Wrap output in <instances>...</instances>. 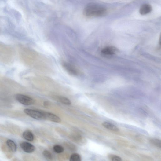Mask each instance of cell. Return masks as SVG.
<instances>
[{
	"instance_id": "obj_10",
	"label": "cell",
	"mask_w": 161,
	"mask_h": 161,
	"mask_svg": "<svg viewBox=\"0 0 161 161\" xmlns=\"http://www.w3.org/2000/svg\"><path fill=\"white\" fill-rule=\"evenodd\" d=\"M152 8L151 5L148 4L143 5L141 7L139 13L142 15H146L152 11Z\"/></svg>"
},
{
	"instance_id": "obj_7",
	"label": "cell",
	"mask_w": 161,
	"mask_h": 161,
	"mask_svg": "<svg viewBox=\"0 0 161 161\" xmlns=\"http://www.w3.org/2000/svg\"><path fill=\"white\" fill-rule=\"evenodd\" d=\"M46 120L53 122L59 123L61 122L60 118L57 115L52 113L45 112Z\"/></svg>"
},
{
	"instance_id": "obj_2",
	"label": "cell",
	"mask_w": 161,
	"mask_h": 161,
	"mask_svg": "<svg viewBox=\"0 0 161 161\" xmlns=\"http://www.w3.org/2000/svg\"><path fill=\"white\" fill-rule=\"evenodd\" d=\"M24 113L29 116L37 120H46L45 112L39 110L26 109Z\"/></svg>"
},
{
	"instance_id": "obj_8",
	"label": "cell",
	"mask_w": 161,
	"mask_h": 161,
	"mask_svg": "<svg viewBox=\"0 0 161 161\" xmlns=\"http://www.w3.org/2000/svg\"><path fill=\"white\" fill-rule=\"evenodd\" d=\"M117 49L113 46H108L103 49L101 51L102 54L105 56H112L115 54Z\"/></svg>"
},
{
	"instance_id": "obj_13",
	"label": "cell",
	"mask_w": 161,
	"mask_h": 161,
	"mask_svg": "<svg viewBox=\"0 0 161 161\" xmlns=\"http://www.w3.org/2000/svg\"><path fill=\"white\" fill-rule=\"evenodd\" d=\"M6 145L13 153L15 152L17 149V145L15 142L11 139H8L6 141Z\"/></svg>"
},
{
	"instance_id": "obj_12",
	"label": "cell",
	"mask_w": 161,
	"mask_h": 161,
	"mask_svg": "<svg viewBox=\"0 0 161 161\" xmlns=\"http://www.w3.org/2000/svg\"><path fill=\"white\" fill-rule=\"evenodd\" d=\"M23 136L26 140L29 141H33L34 140V135L30 131H24L23 134Z\"/></svg>"
},
{
	"instance_id": "obj_18",
	"label": "cell",
	"mask_w": 161,
	"mask_h": 161,
	"mask_svg": "<svg viewBox=\"0 0 161 161\" xmlns=\"http://www.w3.org/2000/svg\"><path fill=\"white\" fill-rule=\"evenodd\" d=\"M149 142L153 145L159 148H161V141L160 139L156 138H152L149 140Z\"/></svg>"
},
{
	"instance_id": "obj_11",
	"label": "cell",
	"mask_w": 161,
	"mask_h": 161,
	"mask_svg": "<svg viewBox=\"0 0 161 161\" xmlns=\"http://www.w3.org/2000/svg\"><path fill=\"white\" fill-rule=\"evenodd\" d=\"M102 125L107 129L112 131L118 132L119 131V129L111 123L105 122L103 123Z\"/></svg>"
},
{
	"instance_id": "obj_3",
	"label": "cell",
	"mask_w": 161,
	"mask_h": 161,
	"mask_svg": "<svg viewBox=\"0 0 161 161\" xmlns=\"http://www.w3.org/2000/svg\"><path fill=\"white\" fill-rule=\"evenodd\" d=\"M67 136L70 140L79 145H83L87 143V140L79 133H71Z\"/></svg>"
},
{
	"instance_id": "obj_21",
	"label": "cell",
	"mask_w": 161,
	"mask_h": 161,
	"mask_svg": "<svg viewBox=\"0 0 161 161\" xmlns=\"http://www.w3.org/2000/svg\"><path fill=\"white\" fill-rule=\"evenodd\" d=\"M23 159L24 161H39L38 159L35 157L29 155L23 156Z\"/></svg>"
},
{
	"instance_id": "obj_20",
	"label": "cell",
	"mask_w": 161,
	"mask_h": 161,
	"mask_svg": "<svg viewBox=\"0 0 161 161\" xmlns=\"http://www.w3.org/2000/svg\"><path fill=\"white\" fill-rule=\"evenodd\" d=\"M53 151L56 153L59 154L62 153L64 151V147L62 146L58 145L53 146Z\"/></svg>"
},
{
	"instance_id": "obj_15",
	"label": "cell",
	"mask_w": 161,
	"mask_h": 161,
	"mask_svg": "<svg viewBox=\"0 0 161 161\" xmlns=\"http://www.w3.org/2000/svg\"><path fill=\"white\" fill-rule=\"evenodd\" d=\"M56 99L57 101L65 105H69L71 104V101L68 98L62 96H57Z\"/></svg>"
},
{
	"instance_id": "obj_23",
	"label": "cell",
	"mask_w": 161,
	"mask_h": 161,
	"mask_svg": "<svg viewBox=\"0 0 161 161\" xmlns=\"http://www.w3.org/2000/svg\"><path fill=\"white\" fill-rule=\"evenodd\" d=\"M109 157L111 161H123L121 157L116 155H110Z\"/></svg>"
},
{
	"instance_id": "obj_14",
	"label": "cell",
	"mask_w": 161,
	"mask_h": 161,
	"mask_svg": "<svg viewBox=\"0 0 161 161\" xmlns=\"http://www.w3.org/2000/svg\"><path fill=\"white\" fill-rule=\"evenodd\" d=\"M63 144L64 146L71 152H74L77 151L78 148L76 146L70 142L64 141Z\"/></svg>"
},
{
	"instance_id": "obj_24",
	"label": "cell",
	"mask_w": 161,
	"mask_h": 161,
	"mask_svg": "<svg viewBox=\"0 0 161 161\" xmlns=\"http://www.w3.org/2000/svg\"><path fill=\"white\" fill-rule=\"evenodd\" d=\"M12 161H21L20 159L17 158H13Z\"/></svg>"
},
{
	"instance_id": "obj_9",
	"label": "cell",
	"mask_w": 161,
	"mask_h": 161,
	"mask_svg": "<svg viewBox=\"0 0 161 161\" xmlns=\"http://www.w3.org/2000/svg\"><path fill=\"white\" fill-rule=\"evenodd\" d=\"M2 152L5 155L8 159L12 158L13 156V152L11 151L6 143L2 144L1 147Z\"/></svg>"
},
{
	"instance_id": "obj_19",
	"label": "cell",
	"mask_w": 161,
	"mask_h": 161,
	"mask_svg": "<svg viewBox=\"0 0 161 161\" xmlns=\"http://www.w3.org/2000/svg\"><path fill=\"white\" fill-rule=\"evenodd\" d=\"M70 161H81L82 158L79 154L77 153L72 154L69 158Z\"/></svg>"
},
{
	"instance_id": "obj_4",
	"label": "cell",
	"mask_w": 161,
	"mask_h": 161,
	"mask_svg": "<svg viewBox=\"0 0 161 161\" xmlns=\"http://www.w3.org/2000/svg\"><path fill=\"white\" fill-rule=\"evenodd\" d=\"M16 100L19 103L25 105H30L34 104V100L29 97L22 94H17L15 95Z\"/></svg>"
},
{
	"instance_id": "obj_25",
	"label": "cell",
	"mask_w": 161,
	"mask_h": 161,
	"mask_svg": "<svg viewBox=\"0 0 161 161\" xmlns=\"http://www.w3.org/2000/svg\"></svg>"
},
{
	"instance_id": "obj_6",
	"label": "cell",
	"mask_w": 161,
	"mask_h": 161,
	"mask_svg": "<svg viewBox=\"0 0 161 161\" xmlns=\"http://www.w3.org/2000/svg\"><path fill=\"white\" fill-rule=\"evenodd\" d=\"M20 145L23 151L27 153H33L36 149V148L34 145L28 142H21L20 143Z\"/></svg>"
},
{
	"instance_id": "obj_22",
	"label": "cell",
	"mask_w": 161,
	"mask_h": 161,
	"mask_svg": "<svg viewBox=\"0 0 161 161\" xmlns=\"http://www.w3.org/2000/svg\"><path fill=\"white\" fill-rule=\"evenodd\" d=\"M117 143L119 145L127 147H130L132 148H134L135 147L133 145H129V143L127 141L122 140H118Z\"/></svg>"
},
{
	"instance_id": "obj_5",
	"label": "cell",
	"mask_w": 161,
	"mask_h": 161,
	"mask_svg": "<svg viewBox=\"0 0 161 161\" xmlns=\"http://www.w3.org/2000/svg\"><path fill=\"white\" fill-rule=\"evenodd\" d=\"M62 65L64 69L69 74L74 76H77L79 74V70L72 64L68 62H64Z\"/></svg>"
},
{
	"instance_id": "obj_17",
	"label": "cell",
	"mask_w": 161,
	"mask_h": 161,
	"mask_svg": "<svg viewBox=\"0 0 161 161\" xmlns=\"http://www.w3.org/2000/svg\"><path fill=\"white\" fill-rule=\"evenodd\" d=\"M69 158V155L68 153L60 154L57 157L58 161H67Z\"/></svg>"
},
{
	"instance_id": "obj_16",
	"label": "cell",
	"mask_w": 161,
	"mask_h": 161,
	"mask_svg": "<svg viewBox=\"0 0 161 161\" xmlns=\"http://www.w3.org/2000/svg\"><path fill=\"white\" fill-rule=\"evenodd\" d=\"M43 155L48 161H53V156L51 153L47 150H44L42 152Z\"/></svg>"
},
{
	"instance_id": "obj_1",
	"label": "cell",
	"mask_w": 161,
	"mask_h": 161,
	"mask_svg": "<svg viewBox=\"0 0 161 161\" xmlns=\"http://www.w3.org/2000/svg\"><path fill=\"white\" fill-rule=\"evenodd\" d=\"M106 13V9L98 4L94 3L89 4L83 10L84 14L88 17H96L103 16Z\"/></svg>"
}]
</instances>
